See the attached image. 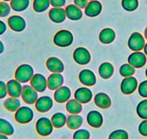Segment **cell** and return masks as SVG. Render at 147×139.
Masks as SVG:
<instances>
[{
    "mask_svg": "<svg viewBox=\"0 0 147 139\" xmlns=\"http://www.w3.org/2000/svg\"><path fill=\"white\" fill-rule=\"evenodd\" d=\"M90 1H92V0H90Z\"/></svg>",
    "mask_w": 147,
    "mask_h": 139,
    "instance_id": "51",
    "label": "cell"
},
{
    "mask_svg": "<svg viewBox=\"0 0 147 139\" xmlns=\"http://www.w3.org/2000/svg\"><path fill=\"white\" fill-rule=\"evenodd\" d=\"M144 45H145V41L141 33L138 32L132 33L128 40V46L131 50L139 52L144 49Z\"/></svg>",
    "mask_w": 147,
    "mask_h": 139,
    "instance_id": "5",
    "label": "cell"
},
{
    "mask_svg": "<svg viewBox=\"0 0 147 139\" xmlns=\"http://www.w3.org/2000/svg\"><path fill=\"white\" fill-rule=\"evenodd\" d=\"M90 133L86 129H77L73 135V139H90Z\"/></svg>",
    "mask_w": 147,
    "mask_h": 139,
    "instance_id": "38",
    "label": "cell"
},
{
    "mask_svg": "<svg viewBox=\"0 0 147 139\" xmlns=\"http://www.w3.org/2000/svg\"><path fill=\"white\" fill-rule=\"evenodd\" d=\"M12 8L8 2H0V18H7L10 14Z\"/></svg>",
    "mask_w": 147,
    "mask_h": 139,
    "instance_id": "37",
    "label": "cell"
},
{
    "mask_svg": "<svg viewBox=\"0 0 147 139\" xmlns=\"http://www.w3.org/2000/svg\"><path fill=\"white\" fill-rule=\"evenodd\" d=\"M83 123V117L79 114H71L68 116L66 120V125L71 130H77L82 126Z\"/></svg>",
    "mask_w": 147,
    "mask_h": 139,
    "instance_id": "21",
    "label": "cell"
},
{
    "mask_svg": "<svg viewBox=\"0 0 147 139\" xmlns=\"http://www.w3.org/2000/svg\"><path fill=\"white\" fill-rule=\"evenodd\" d=\"M102 7L101 3L97 0H92L90 1L85 7V14L89 17H96L100 14L102 12Z\"/></svg>",
    "mask_w": 147,
    "mask_h": 139,
    "instance_id": "15",
    "label": "cell"
},
{
    "mask_svg": "<svg viewBox=\"0 0 147 139\" xmlns=\"http://www.w3.org/2000/svg\"><path fill=\"white\" fill-rule=\"evenodd\" d=\"M49 17L53 22L60 23L66 19V11L61 7H53L49 12Z\"/></svg>",
    "mask_w": 147,
    "mask_h": 139,
    "instance_id": "18",
    "label": "cell"
},
{
    "mask_svg": "<svg viewBox=\"0 0 147 139\" xmlns=\"http://www.w3.org/2000/svg\"><path fill=\"white\" fill-rule=\"evenodd\" d=\"M63 83V78L60 73H53L51 75L48 79V86L51 90H56L62 86Z\"/></svg>",
    "mask_w": 147,
    "mask_h": 139,
    "instance_id": "23",
    "label": "cell"
},
{
    "mask_svg": "<svg viewBox=\"0 0 147 139\" xmlns=\"http://www.w3.org/2000/svg\"><path fill=\"white\" fill-rule=\"evenodd\" d=\"M128 62L134 67H142L146 62V57L143 52H134L128 57Z\"/></svg>",
    "mask_w": 147,
    "mask_h": 139,
    "instance_id": "10",
    "label": "cell"
},
{
    "mask_svg": "<svg viewBox=\"0 0 147 139\" xmlns=\"http://www.w3.org/2000/svg\"><path fill=\"white\" fill-rule=\"evenodd\" d=\"M74 40L71 33L66 30H62L59 31L54 36V43L61 47H66L70 46Z\"/></svg>",
    "mask_w": 147,
    "mask_h": 139,
    "instance_id": "4",
    "label": "cell"
},
{
    "mask_svg": "<svg viewBox=\"0 0 147 139\" xmlns=\"http://www.w3.org/2000/svg\"><path fill=\"white\" fill-rule=\"evenodd\" d=\"M80 80L83 84L87 86H93L96 83L95 75L90 70H83L80 72Z\"/></svg>",
    "mask_w": 147,
    "mask_h": 139,
    "instance_id": "17",
    "label": "cell"
},
{
    "mask_svg": "<svg viewBox=\"0 0 147 139\" xmlns=\"http://www.w3.org/2000/svg\"><path fill=\"white\" fill-rule=\"evenodd\" d=\"M33 68L28 64H23L18 67L15 72V79L20 83H26L33 76Z\"/></svg>",
    "mask_w": 147,
    "mask_h": 139,
    "instance_id": "1",
    "label": "cell"
},
{
    "mask_svg": "<svg viewBox=\"0 0 147 139\" xmlns=\"http://www.w3.org/2000/svg\"><path fill=\"white\" fill-rule=\"evenodd\" d=\"M137 114L143 120L147 119V99L141 101L137 106Z\"/></svg>",
    "mask_w": 147,
    "mask_h": 139,
    "instance_id": "33",
    "label": "cell"
},
{
    "mask_svg": "<svg viewBox=\"0 0 147 139\" xmlns=\"http://www.w3.org/2000/svg\"><path fill=\"white\" fill-rule=\"evenodd\" d=\"M87 121L91 127L99 128L103 124V117L100 112L97 110H92L87 114Z\"/></svg>",
    "mask_w": 147,
    "mask_h": 139,
    "instance_id": "9",
    "label": "cell"
},
{
    "mask_svg": "<svg viewBox=\"0 0 147 139\" xmlns=\"http://www.w3.org/2000/svg\"><path fill=\"white\" fill-rule=\"evenodd\" d=\"M144 35H145V37H146V39H147V28H146V30H145V32H144Z\"/></svg>",
    "mask_w": 147,
    "mask_h": 139,
    "instance_id": "48",
    "label": "cell"
},
{
    "mask_svg": "<svg viewBox=\"0 0 147 139\" xmlns=\"http://www.w3.org/2000/svg\"><path fill=\"white\" fill-rule=\"evenodd\" d=\"M4 107L9 112H16L21 107V102L18 98L10 97L5 99L4 102Z\"/></svg>",
    "mask_w": 147,
    "mask_h": 139,
    "instance_id": "25",
    "label": "cell"
},
{
    "mask_svg": "<svg viewBox=\"0 0 147 139\" xmlns=\"http://www.w3.org/2000/svg\"><path fill=\"white\" fill-rule=\"evenodd\" d=\"M21 96H22L24 102L29 104H32L35 103L36 101L38 100V95L37 91L32 86L25 85V86H22Z\"/></svg>",
    "mask_w": 147,
    "mask_h": 139,
    "instance_id": "6",
    "label": "cell"
},
{
    "mask_svg": "<svg viewBox=\"0 0 147 139\" xmlns=\"http://www.w3.org/2000/svg\"><path fill=\"white\" fill-rule=\"evenodd\" d=\"M74 59L78 64L87 65L91 59V55L85 48L79 47L74 52Z\"/></svg>",
    "mask_w": 147,
    "mask_h": 139,
    "instance_id": "8",
    "label": "cell"
},
{
    "mask_svg": "<svg viewBox=\"0 0 147 139\" xmlns=\"http://www.w3.org/2000/svg\"><path fill=\"white\" fill-rule=\"evenodd\" d=\"M8 25L14 31L20 32L22 31L26 27V22L24 18L19 15H12L8 18Z\"/></svg>",
    "mask_w": 147,
    "mask_h": 139,
    "instance_id": "7",
    "label": "cell"
},
{
    "mask_svg": "<svg viewBox=\"0 0 147 139\" xmlns=\"http://www.w3.org/2000/svg\"><path fill=\"white\" fill-rule=\"evenodd\" d=\"M31 85L38 92H43L47 87V80L45 76L41 74H35L31 78Z\"/></svg>",
    "mask_w": 147,
    "mask_h": 139,
    "instance_id": "13",
    "label": "cell"
},
{
    "mask_svg": "<svg viewBox=\"0 0 147 139\" xmlns=\"http://www.w3.org/2000/svg\"><path fill=\"white\" fill-rule=\"evenodd\" d=\"M146 77H147V68H146Z\"/></svg>",
    "mask_w": 147,
    "mask_h": 139,
    "instance_id": "50",
    "label": "cell"
},
{
    "mask_svg": "<svg viewBox=\"0 0 147 139\" xmlns=\"http://www.w3.org/2000/svg\"><path fill=\"white\" fill-rule=\"evenodd\" d=\"M115 33L111 28H105L100 34V40L103 44H110L114 41Z\"/></svg>",
    "mask_w": 147,
    "mask_h": 139,
    "instance_id": "26",
    "label": "cell"
},
{
    "mask_svg": "<svg viewBox=\"0 0 147 139\" xmlns=\"http://www.w3.org/2000/svg\"><path fill=\"white\" fill-rule=\"evenodd\" d=\"M66 17L72 20H78L82 18V9L76 6L75 5H70L66 9Z\"/></svg>",
    "mask_w": 147,
    "mask_h": 139,
    "instance_id": "22",
    "label": "cell"
},
{
    "mask_svg": "<svg viewBox=\"0 0 147 139\" xmlns=\"http://www.w3.org/2000/svg\"><path fill=\"white\" fill-rule=\"evenodd\" d=\"M53 127L51 120L45 117L38 119L35 125L37 133L42 136H48L51 134Z\"/></svg>",
    "mask_w": 147,
    "mask_h": 139,
    "instance_id": "2",
    "label": "cell"
},
{
    "mask_svg": "<svg viewBox=\"0 0 147 139\" xmlns=\"http://www.w3.org/2000/svg\"><path fill=\"white\" fill-rule=\"evenodd\" d=\"M88 3V0H74L75 5L80 7V9H85Z\"/></svg>",
    "mask_w": 147,
    "mask_h": 139,
    "instance_id": "43",
    "label": "cell"
},
{
    "mask_svg": "<svg viewBox=\"0 0 147 139\" xmlns=\"http://www.w3.org/2000/svg\"><path fill=\"white\" fill-rule=\"evenodd\" d=\"M2 1H4V2H11V1H12V0H2Z\"/></svg>",
    "mask_w": 147,
    "mask_h": 139,
    "instance_id": "49",
    "label": "cell"
},
{
    "mask_svg": "<svg viewBox=\"0 0 147 139\" xmlns=\"http://www.w3.org/2000/svg\"><path fill=\"white\" fill-rule=\"evenodd\" d=\"M53 102L49 96H45L38 99L35 102V108L40 112H46L52 108Z\"/></svg>",
    "mask_w": 147,
    "mask_h": 139,
    "instance_id": "12",
    "label": "cell"
},
{
    "mask_svg": "<svg viewBox=\"0 0 147 139\" xmlns=\"http://www.w3.org/2000/svg\"><path fill=\"white\" fill-rule=\"evenodd\" d=\"M135 73V68L130 64H124L120 68V73L123 77H130Z\"/></svg>",
    "mask_w": 147,
    "mask_h": 139,
    "instance_id": "35",
    "label": "cell"
},
{
    "mask_svg": "<svg viewBox=\"0 0 147 139\" xmlns=\"http://www.w3.org/2000/svg\"><path fill=\"white\" fill-rule=\"evenodd\" d=\"M71 96V91L66 86H61L56 89L54 93V98L59 103H63L69 99Z\"/></svg>",
    "mask_w": 147,
    "mask_h": 139,
    "instance_id": "19",
    "label": "cell"
},
{
    "mask_svg": "<svg viewBox=\"0 0 147 139\" xmlns=\"http://www.w3.org/2000/svg\"><path fill=\"white\" fill-rule=\"evenodd\" d=\"M50 2L53 7H62L66 4V0H50Z\"/></svg>",
    "mask_w": 147,
    "mask_h": 139,
    "instance_id": "42",
    "label": "cell"
},
{
    "mask_svg": "<svg viewBox=\"0 0 147 139\" xmlns=\"http://www.w3.org/2000/svg\"><path fill=\"white\" fill-rule=\"evenodd\" d=\"M138 86L137 80L134 77L130 76L123 79L121 83V91L125 94H130L134 92Z\"/></svg>",
    "mask_w": 147,
    "mask_h": 139,
    "instance_id": "11",
    "label": "cell"
},
{
    "mask_svg": "<svg viewBox=\"0 0 147 139\" xmlns=\"http://www.w3.org/2000/svg\"><path fill=\"white\" fill-rule=\"evenodd\" d=\"M46 65H47V67L49 68V70L53 72V73H61L64 69L63 62L56 57L49 58L46 62Z\"/></svg>",
    "mask_w": 147,
    "mask_h": 139,
    "instance_id": "20",
    "label": "cell"
},
{
    "mask_svg": "<svg viewBox=\"0 0 147 139\" xmlns=\"http://www.w3.org/2000/svg\"><path fill=\"white\" fill-rule=\"evenodd\" d=\"M15 133V128L12 123L5 118H0V133L12 136Z\"/></svg>",
    "mask_w": 147,
    "mask_h": 139,
    "instance_id": "27",
    "label": "cell"
},
{
    "mask_svg": "<svg viewBox=\"0 0 147 139\" xmlns=\"http://www.w3.org/2000/svg\"><path fill=\"white\" fill-rule=\"evenodd\" d=\"M4 51H5V45H4L3 42L0 40V55L3 53Z\"/></svg>",
    "mask_w": 147,
    "mask_h": 139,
    "instance_id": "45",
    "label": "cell"
},
{
    "mask_svg": "<svg viewBox=\"0 0 147 139\" xmlns=\"http://www.w3.org/2000/svg\"><path fill=\"white\" fill-rule=\"evenodd\" d=\"M138 132L143 136L147 137V119L144 120L138 125Z\"/></svg>",
    "mask_w": 147,
    "mask_h": 139,
    "instance_id": "41",
    "label": "cell"
},
{
    "mask_svg": "<svg viewBox=\"0 0 147 139\" xmlns=\"http://www.w3.org/2000/svg\"><path fill=\"white\" fill-rule=\"evenodd\" d=\"M66 110L70 114H79L82 110L81 103L77 99H71L66 103Z\"/></svg>",
    "mask_w": 147,
    "mask_h": 139,
    "instance_id": "30",
    "label": "cell"
},
{
    "mask_svg": "<svg viewBox=\"0 0 147 139\" xmlns=\"http://www.w3.org/2000/svg\"><path fill=\"white\" fill-rule=\"evenodd\" d=\"M67 117L62 112H56L52 116L51 122L53 127L56 128H61L66 124Z\"/></svg>",
    "mask_w": 147,
    "mask_h": 139,
    "instance_id": "28",
    "label": "cell"
},
{
    "mask_svg": "<svg viewBox=\"0 0 147 139\" xmlns=\"http://www.w3.org/2000/svg\"><path fill=\"white\" fill-rule=\"evenodd\" d=\"M138 93L142 97L147 98V80H144L140 83L138 86Z\"/></svg>",
    "mask_w": 147,
    "mask_h": 139,
    "instance_id": "39",
    "label": "cell"
},
{
    "mask_svg": "<svg viewBox=\"0 0 147 139\" xmlns=\"http://www.w3.org/2000/svg\"><path fill=\"white\" fill-rule=\"evenodd\" d=\"M50 5V0H34L33 2V8L37 12H44Z\"/></svg>",
    "mask_w": 147,
    "mask_h": 139,
    "instance_id": "32",
    "label": "cell"
},
{
    "mask_svg": "<svg viewBox=\"0 0 147 139\" xmlns=\"http://www.w3.org/2000/svg\"><path fill=\"white\" fill-rule=\"evenodd\" d=\"M122 6L126 11L133 12L138 8V0H122Z\"/></svg>",
    "mask_w": 147,
    "mask_h": 139,
    "instance_id": "34",
    "label": "cell"
},
{
    "mask_svg": "<svg viewBox=\"0 0 147 139\" xmlns=\"http://www.w3.org/2000/svg\"><path fill=\"white\" fill-rule=\"evenodd\" d=\"M74 96H75V99L80 103L85 104L91 100L92 97V93L91 90L88 88L82 87L80 88L76 91Z\"/></svg>",
    "mask_w": 147,
    "mask_h": 139,
    "instance_id": "16",
    "label": "cell"
},
{
    "mask_svg": "<svg viewBox=\"0 0 147 139\" xmlns=\"http://www.w3.org/2000/svg\"><path fill=\"white\" fill-rule=\"evenodd\" d=\"M114 72V67L112 64L109 62H105L100 65L99 68V73L100 76L103 78L107 79L113 76Z\"/></svg>",
    "mask_w": 147,
    "mask_h": 139,
    "instance_id": "29",
    "label": "cell"
},
{
    "mask_svg": "<svg viewBox=\"0 0 147 139\" xmlns=\"http://www.w3.org/2000/svg\"><path fill=\"white\" fill-rule=\"evenodd\" d=\"M8 94L12 97L19 98L22 94V86L20 82L15 80H10L7 83Z\"/></svg>",
    "mask_w": 147,
    "mask_h": 139,
    "instance_id": "14",
    "label": "cell"
},
{
    "mask_svg": "<svg viewBox=\"0 0 147 139\" xmlns=\"http://www.w3.org/2000/svg\"><path fill=\"white\" fill-rule=\"evenodd\" d=\"M96 105L102 109H107L111 105V100L108 95L105 93H99L94 97Z\"/></svg>",
    "mask_w": 147,
    "mask_h": 139,
    "instance_id": "24",
    "label": "cell"
},
{
    "mask_svg": "<svg viewBox=\"0 0 147 139\" xmlns=\"http://www.w3.org/2000/svg\"><path fill=\"white\" fill-rule=\"evenodd\" d=\"M108 139H128V133L122 129L115 130L110 133Z\"/></svg>",
    "mask_w": 147,
    "mask_h": 139,
    "instance_id": "36",
    "label": "cell"
},
{
    "mask_svg": "<svg viewBox=\"0 0 147 139\" xmlns=\"http://www.w3.org/2000/svg\"><path fill=\"white\" fill-rule=\"evenodd\" d=\"M144 53H145L146 55H147V43L144 45Z\"/></svg>",
    "mask_w": 147,
    "mask_h": 139,
    "instance_id": "47",
    "label": "cell"
},
{
    "mask_svg": "<svg viewBox=\"0 0 147 139\" xmlns=\"http://www.w3.org/2000/svg\"><path fill=\"white\" fill-rule=\"evenodd\" d=\"M9 5L15 12H22L28 7L30 0H12Z\"/></svg>",
    "mask_w": 147,
    "mask_h": 139,
    "instance_id": "31",
    "label": "cell"
},
{
    "mask_svg": "<svg viewBox=\"0 0 147 139\" xmlns=\"http://www.w3.org/2000/svg\"><path fill=\"white\" fill-rule=\"evenodd\" d=\"M7 29V26L6 23L4 21L0 20V36H2L6 32Z\"/></svg>",
    "mask_w": 147,
    "mask_h": 139,
    "instance_id": "44",
    "label": "cell"
},
{
    "mask_svg": "<svg viewBox=\"0 0 147 139\" xmlns=\"http://www.w3.org/2000/svg\"><path fill=\"white\" fill-rule=\"evenodd\" d=\"M34 117V112L32 109L28 107H20L15 114V119L18 123L26 124L32 120Z\"/></svg>",
    "mask_w": 147,
    "mask_h": 139,
    "instance_id": "3",
    "label": "cell"
},
{
    "mask_svg": "<svg viewBox=\"0 0 147 139\" xmlns=\"http://www.w3.org/2000/svg\"><path fill=\"white\" fill-rule=\"evenodd\" d=\"M0 139H9V136L5 134H1L0 133Z\"/></svg>",
    "mask_w": 147,
    "mask_h": 139,
    "instance_id": "46",
    "label": "cell"
},
{
    "mask_svg": "<svg viewBox=\"0 0 147 139\" xmlns=\"http://www.w3.org/2000/svg\"><path fill=\"white\" fill-rule=\"evenodd\" d=\"M8 94L7 86L5 82L0 80V99H5Z\"/></svg>",
    "mask_w": 147,
    "mask_h": 139,
    "instance_id": "40",
    "label": "cell"
}]
</instances>
